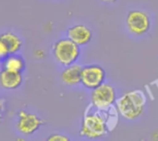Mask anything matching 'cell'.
<instances>
[{
    "label": "cell",
    "mask_w": 158,
    "mask_h": 141,
    "mask_svg": "<svg viewBox=\"0 0 158 141\" xmlns=\"http://www.w3.org/2000/svg\"><path fill=\"white\" fill-rule=\"evenodd\" d=\"M147 99L141 90H132L125 93L116 99V109L126 120H135L144 111Z\"/></svg>",
    "instance_id": "cell-1"
},
{
    "label": "cell",
    "mask_w": 158,
    "mask_h": 141,
    "mask_svg": "<svg viewBox=\"0 0 158 141\" xmlns=\"http://www.w3.org/2000/svg\"><path fill=\"white\" fill-rule=\"evenodd\" d=\"M23 84L22 73H15L3 69L0 73V86L7 90H14L19 88Z\"/></svg>",
    "instance_id": "cell-9"
},
{
    "label": "cell",
    "mask_w": 158,
    "mask_h": 141,
    "mask_svg": "<svg viewBox=\"0 0 158 141\" xmlns=\"http://www.w3.org/2000/svg\"><path fill=\"white\" fill-rule=\"evenodd\" d=\"M116 99L115 89L113 86L106 83L92 89L90 93L91 106L97 111H107L116 102Z\"/></svg>",
    "instance_id": "cell-4"
},
{
    "label": "cell",
    "mask_w": 158,
    "mask_h": 141,
    "mask_svg": "<svg viewBox=\"0 0 158 141\" xmlns=\"http://www.w3.org/2000/svg\"><path fill=\"white\" fill-rule=\"evenodd\" d=\"M106 72L105 70L97 64H91L82 67L81 84L88 89H94L105 83Z\"/></svg>",
    "instance_id": "cell-6"
},
{
    "label": "cell",
    "mask_w": 158,
    "mask_h": 141,
    "mask_svg": "<svg viewBox=\"0 0 158 141\" xmlns=\"http://www.w3.org/2000/svg\"><path fill=\"white\" fill-rule=\"evenodd\" d=\"M10 54V51L2 39H0V60H4Z\"/></svg>",
    "instance_id": "cell-13"
},
{
    "label": "cell",
    "mask_w": 158,
    "mask_h": 141,
    "mask_svg": "<svg viewBox=\"0 0 158 141\" xmlns=\"http://www.w3.org/2000/svg\"><path fill=\"white\" fill-rule=\"evenodd\" d=\"M69 140L70 138L68 136L60 134H53L48 137V141H69Z\"/></svg>",
    "instance_id": "cell-14"
},
{
    "label": "cell",
    "mask_w": 158,
    "mask_h": 141,
    "mask_svg": "<svg viewBox=\"0 0 158 141\" xmlns=\"http://www.w3.org/2000/svg\"><path fill=\"white\" fill-rule=\"evenodd\" d=\"M0 39L4 41L10 55L18 53L23 46L22 38L13 32H6L1 34H0Z\"/></svg>",
    "instance_id": "cell-11"
},
{
    "label": "cell",
    "mask_w": 158,
    "mask_h": 141,
    "mask_svg": "<svg viewBox=\"0 0 158 141\" xmlns=\"http://www.w3.org/2000/svg\"><path fill=\"white\" fill-rule=\"evenodd\" d=\"M103 1H106V2H109V3H114V2L116 1V0H103Z\"/></svg>",
    "instance_id": "cell-17"
},
{
    "label": "cell",
    "mask_w": 158,
    "mask_h": 141,
    "mask_svg": "<svg viewBox=\"0 0 158 141\" xmlns=\"http://www.w3.org/2000/svg\"><path fill=\"white\" fill-rule=\"evenodd\" d=\"M4 111H5V102L2 99H0V119H1Z\"/></svg>",
    "instance_id": "cell-15"
},
{
    "label": "cell",
    "mask_w": 158,
    "mask_h": 141,
    "mask_svg": "<svg viewBox=\"0 0 158 141\" xmlns=\"http://www.w3.org/2000/svg\"><path fill=\"white\" fill-rule=\"evenodd\" d=\"M93 36V33L84 24H76L67 30V37L76 43L78 46L88 45Z\"/></svg>",
    "instance_id": "cell-8"
},
{
    "label": "cell",
    "mask_w": 158,
    "mask_h": 141,
    "mask_svg": "<svg viewBox=\"0 0 158 141\" xmlns=\"http://www.w3.org/2000/svg\"><path fill=\"white\" fill-rule=\"evenodd\" d=\"M152 140H158V130H155L152 133Z\"/></svg>",
    "instance_id": "cell-16"
},
{
    "label": "cell",
    "mask_w": 158,
    "mask_h": 141,
    "mask_svg": "<svg viewBox=\"0 0 158 141\" xmlns=\"http://www.w3.org/2000/svg\"><path fill=\"white\" fill-rule=\"evenodd\" d=\"M25 68V62L23 58L16 54H11L8 56L3 60V69L15 73H23Z\"/></svg>",
    "instance_id": "cell-12"
},
{
    "label": "cell",
    "mask_w": 158,
    "mask_h": 141,
    "mask_svg": "<svg viewBox=\"0 0 158 141\" xmlns=\"http://www.w3.org/2000/svg\"><path fill=\"white\" fill-rule=\"evenodd\" d=\"M127 30L135 35H143L151 28V20L149 15L142 10H130L126 18Z\"/></svg>",
    "instance_id": "cell-5"
},
{
    "label": "cell",
    "mask_w": 158,
    "mask_h": 141,
    "mask_svg": "<svg viewBox=\"0 0 158 141\" xmlns=\"http://www.w3.org/2000/svg\"><path fill=\"white\" fill-rule=\"evenodd\" d=\"M52 53L56 61L66 67L76 62L80 56V46L70 38H62L55 42L52 46Z\"/></svg>",
    "instance_id": "cell-3"
},
{
    "label": "cell",
    "mask_w": 158,
    "mask_h": 141,
    "mask_svg": "<svg viewBox=\"0 0 158 141\" xmlns=\"http://www.w3.org/2000/svg\"><path fill=\"white\" fill-rule=\"evenodd\" d=\"M18 115H19V119L17 122V128L19 132L24 135H33L45 123L37 115L27 112L25 111H20Z\"/></svg>",
    "instance_id": "cell-7"
},
{
    "label": "cell",
    "mask_w": 158,
    "mask_h": 141,
    "mask_svg": "<svg viewBox=\"0 0 158 141\" xmlns=\"http://www.w3.org/2000/svg\"><path fill=\"white\" fill-rule=\"evenodd\" d=\"M82 67L78 64H72L66 66L60 74L61 81L67 86H75L81 83Z\"/></svg>",
    "instance_id": "cell-10"
},
{
    "label": "cell",
    "mask_w": 158,
    "mask_h": 141,
    "mask_svg": "<svg viewBox=\"0 0 158 141\" xmlns=\"http://www.w3.org/2000/svg\"><path fill=\"white\" fill-rule=\"evenodd\" d=\"M108 123L101 111L87 112L84 115L79 135L88 139H98L108 132Z\"/></svg>",
    "instance_id": "cell-2"
}]
</instances>
